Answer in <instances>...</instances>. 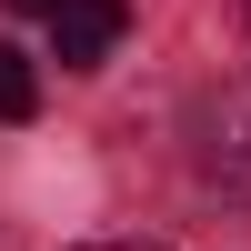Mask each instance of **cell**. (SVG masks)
<instances>
[{"label":"cell","instance_id":"3","mask_svg":"<svg viewBox=\"0 0 251 251\" xmlns=\"http://www.w3.org/2000/svg\"><path fill=\"white\" fill-rule=\"evenodd\" d=\"M30 111H40V71L0 40V121H30Z\"/></svg>","mask_w":251,"mask_h":251},{"label":"cell","instance_id":"2","mask_svg":"<svg viewBox=\"0 0 251 251\" xmlns=\"http://www.w3.org/2000/svg\"><path fill=\"white\" fill-rule=\"evenodd\" d=\"M121 30H131V0H60V10H50V50H60V71H100Z\"/></svg>","mask_w":251,"mask_h":251},{"label":"cell","instance_id":"1","mask_svg":"<svg viewBox=\"0 0 251 251\" xmlns=\"http://www.w3.org/2000/svg\"><path fill=\"white\" fill-rule=\"evenodd\" d=\"M191 161L221 191H251V91H211L191 111Z\"/></svg>","mask_w":251,"mask_h":251},{"label":"cell","instance_id":"4","mask_svg":"<svg viewBox=\"0 0 251 251\" xmlns=\"http://www.w3.org/2000/svg\"><path fill=\"white\" fill-rule=\"evenodd\" d=\"M80 251H161V241H80Z\"/></svg>","mask_w":251,"mask_h":251}]
</instances>
